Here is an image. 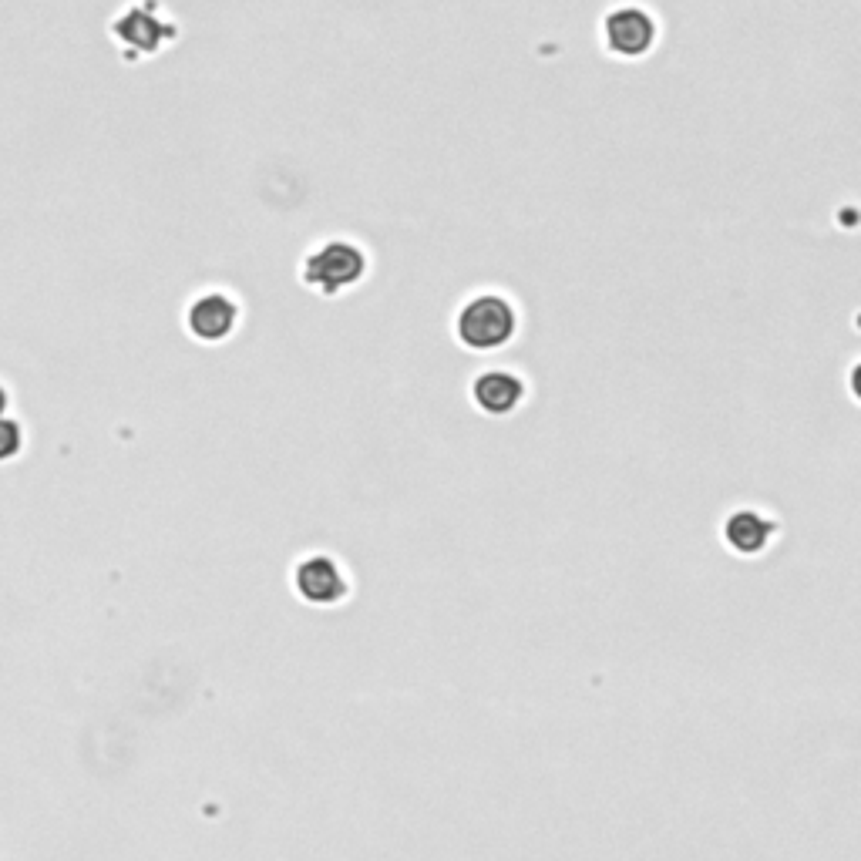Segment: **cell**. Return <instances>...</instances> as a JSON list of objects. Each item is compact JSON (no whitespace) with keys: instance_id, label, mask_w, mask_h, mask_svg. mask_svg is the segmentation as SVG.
<instances>
[{"instance_id":"cell-1","label":"cell","mask_w":861,"mask_h":861,"mask_svg":"<svg viewBox=\"0 0 861 861\" xmlns=\"http://www.w3.org/2000/svg\"><path fill=\"white\" fill-rule=\"evenodd\" d=\"M515 307L498 293H481L461 307L455 320V337L461 347L471 354H492V350L505 347L515 337Z\"/></svg>"},{"instance_id":"cell-2","label":"cell","mask_w":861,"mask_h":861,"mask_svg":"<svg viewBox=\"0 0 861 861\" xmlns=\"http://www.w3.org/2000/svg\"><path fill=\"white\" fill-rule=\"evenodd\" d=\"M367 270V259L354 243L333 239V243L313 249L303 259V283L320 296H340L347 286H357Z\"/></svg>"},{"instance_id":"cell-3","label":"cell","mask_w":861,"mask_h":861,"mask_svg":"<svg viewBox=\"0 0 861 861\" xmlns=\"http://www.w3.org/2000/svg\"><path fill=\"white\" fill-rule=\"evenodd\" d=\"M293 586L313 606H337L347 596V576L330 555H310L293 572Z\"/></svg>"},{"instance_id":"cell-4","label":"cell","mask_w":861,"mask_h":861,"mask_svg":"<svg viewBox=\"0 0 861 861\" xmlns=\"http://www.w3.org/2000/svg\"><path fill=\"white\" fill-rule=\"evenodd\" d=\"M606 48L619 54V58H640L653 48L656 41V24L653 17L640 11V7H619L606 17L603 24Z\"/></svg>"},{"instance_id":"cell-5","label":"cell","mask_w":861,"mask_h":861,"mask_svg":"<svg viewBox=\"0 0 861 861\" xmlns=\"http://www.w3.org/2000/svg\"><path fill=\"white\" fill-rule=\"evenodd\" d=\"M239 307L226 293H206L192 303L189 310V330L196 333L202 344H219L236 330Z\"/></svg>"},{"instance_id":"cell-6","label":"cell","mask_w":861,"mask_h":861,"mask_svg":"<svg viewBox=\"0 0 861 861\" xmlns=\"http://www.w3.org/2000/svg\"><path fill=\"white\" fill-rule=\"evenodd\" d=\"M471 397H475L478 411L492 414V418H505V414H512L522 404L525 384L515 374H508V370H488V374H478Z\"/></svg>"},{"instance_id":"cell-7","label":"cell","mask_w":861,"mask_h":861,"mask_svg":"<svg viewBox=\"0 0 861 861\" xmlns=\"http://www.w3.org/2000/svg\"><path fill=\"white\" fill-rule=\"evenodd\" d=\"M771 532H774V525L767 522L764 515L751 512V508H740V512L730 515V522L724 525L727 542L734 545L740 555H757L771 542Z\"/></svg>"},{"instance_id":"cell-8","label":"cell","mask_w":861,"mask_h":861,"mask_svg":"<svg viewBox=\"0 0 861 861\" xmlns=\"http://www.w3.org/2000/svg\"><path fill=\"white\" fill-rule=\"evenodd\" d=\"M17 451V428L14 424H0V458Z\"/></svg>"}]
</instances>
